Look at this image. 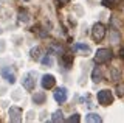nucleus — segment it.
<instances>
[{
  "instance_id": "15",
  "label": "nucleus",
  "mask_w": 124,
  "mask_h": 123,
  "mask_svg": "<svg viewBox=\"0 0 124 123\" xmlns=\"http://www.w3.org/2000/svg\"><path fill=\"white\" fill-rule=\"evenodd\" d=\"M19 22H22V24H28L30 22V16L26 11H19Z\"/></svg>"
},
{
  "instance_id": "4",
  "label": "nucleus",
  "mask_w": 124,
  "mask_h": 123,
  "mask_svg": "<svg viewBox=\"0 0 124 123\" xmlns=\"http://www.w3.org/2000/svg\"><path fill=\"white\" fill-rule=\"evenodd\" d=\"M110 58H112V53H110V50H108V48H99V50H96L95 62L102 64V62H107Z\"/></svg>"
},
{
  "instance_id": "2",
  "label": "nucleus",
  "mask_w": 124,
  "mask_h": 123,
  "mask_svg": "<svg viewBox=\"0 0 124 123\" xmlns=\"http://www.w3.org/2000/svg\"><path fill=\"white\" fill-rule=\"evenodd\" d=\"M98 103L102 106H107L110 103H113V94H112V90H108V89L99 90L98 92Z\"/></svg>"
},
{
  "instance_id": "3",
  "label": "nucleus",
  "mask_w": 124,
  "mask_h": 123,
  "mask_svg": "<svg viewBox=\"0 0 124 123\" xmlns=\"http://www.w3.org/2000/svg\"><path fill=\"white\" fill-rule=\"evenodd\" d=\"M92 36H93V39H95L96 42H101L106 37V26H104L102 24H95L93 25V28H92Z\"/></svg>"
},
{
  "instance_id": "16",
  "label": "nucleus",
  "mask_w": 124,
  "mask_h": 123,
  "mask_svg": "<svg viewBox=\"0 0 124 123\" xmlns=\"http://www.w3.org/2000/svg\"><path fill=\"white\" fill-rule=\"evenodd\" d=\"M62 111H56V112L53 114V117H51V122H54V123H57V122H62L64 120V117H62Z\"/></svg>"
},
{
  "instance_id": "18",
  "label": "nucleus",
  "mask_w": 124,
  "mask_h": 123,
  "mask_svg": "<svg viewBox=\"0 0 124 123\" xmlns=\"http://www.w3.org/2000/svg\"><path fill=\"white\" fill-rule=\"evenodd\" d=\"M67 122L68 123H79L81 122V115L79 114H73V115H70L67 118Z\"/></svg>"
},
{
  "instance_id": "13",
  "label": "nucleus",
  "mask_w": 124,
  "mask_h": 123,
  "mask_svg": "<svg viewBox=\"0 0 124 123\" xmlns=\"http://www.w3.org/2000/svg\"><path fill=\"white\" fill-rule=\"evenodd\" d=\"M30 56L33 58L34 61L36 59H40V47H33L30 50Z\"/></svg>"
},
{
  "instance_id": "12",
  "label": "nucleus",
  "mask_w": 124,
  "mask_h": 123,
  "mask_svg": "<svg viewBox=\"0 0 124 123\" xmlns=\"http://www.w3.org/2000/svg\"><path fill=\"white\" fill-rule=\"evenodd\" d=\"M44 101H45V94H44V92L34 94V97H33V103H36V105H42Z\"/></svg>"
},
{
  "instance_id": "20",
  "label": "nucleus",
  "mask_w": 124,
  "mask_h": 123,
  "mask_svg": "<svg viewBox=\"0 0 124 123\" xmlns=\"http://www.w3.org/2000/svg\"><path fill=\"white\" fill-rule=\"evenodd\" d=\"M59 2H64V3H65V2H67V0H59Z\"/></svg>"
},
{
  "instance_id": "5",
  "label": "nucleus",
  "mask_w": 124,
  "mask_h": 123,
  "mask_svg": "<svg viewBox=\"0 0 124 123\" xmlns=\"http://www.w3.org/2000/svg\"><path fill=\"white\" fill-rule=\"evenodd\" d=\"M2 78L5 79L6 83L14 84V83H16V73H14V69H11V67H3V69H2Z\"/></svg>"
},
{
  "instance_id": "14",
  "label": "nucleus",
  "mask_w": 124,
  "mask_h": 123,
  "mask_svg": "<svg viewBox=\"0 0 124 123\" xmlns=\"http://www.w3.org/2000/svg\"><path fill=\"white\" fill-rule=\"evenodd\" d=\"M92 79H93V83H99L101 79H102V75H101V70L98 67L95 69V70L92 72Z\"/></svg>"
},
{
  "instance_id": "11",
  "label": "nucleus",
  "mask_w": 124,
  "mask_h": 123,
  "mask_svg": "<svg viewBox=\"0 0 124 123\" xmlns=\"http://www.w3.org/2000/svg\"><path fill=\"white\" fill-rule=\"evenodd\" d=\"M40 62H42V66H45V67H53V64H54V59L50 55H46V56H44L40 59Z\"/></svg>"
},
{
  "instance_id": "6",
  "label": "nucleus",
  "mask_w": 124,
  "mask_h": 123,
  "mask_svg": "<svg viewBox=\"0 0 124 123\" xmlns=\"http://www.w3.org/2000/svg\"><path fill=\"white\" fill-rule=\"evenodd\" d=\"M68 98V90L65 89V87H57L56 90H54V100H56L57 103H65Z\"/></svg>"
},
{
  "instance_id": "19",
  "label": "nucleus",
  "mask_w": 124,
  "mask_h": 123,
  "mask_svg": "<svg viewBox=\"0 0 124 123\" xmlns=\"http://www.w3.org/2000/svg\"><path fill=\"white\" fill-rule=\"evenodd\" d=\"M70 66H71V59H70L68 56H64V67H65V69H68Z\"/></svg>"
},
{
  "instance_id": "17",
  "label": "nucleus",
  "mask_w": 124,
  "mask_h": 123,
  "mask_svg": "<svg viewBox=\"0 0 124 123\" xmlns=\"http://www.w3.org/2000/svg\"><path fill=\"white\" fill-rule=\"evenodd\" d=\"M48 50H50V53H62V52H64L62 47H61V45H57V44H51L48 47Z\"/></svg>"
},
{
  "instance_id": "10",
  "label": "nucleus",
  "mask_w": 124,
  "mask_h": 123,
  "mask_svg": "<svg viewBox=\"0 0 124 123\" xmlns=\"http://www.w3.org/2000/svg\"><path fill=\"white\" fill-rule=\"evenodd\" d=\"M85 122L87 123H101L102 118H101V115L96 114V112H88L85 115Z\"/></svg>"
},
{
  "instance_id": "7",
  "label": "nucleus",
  "mask_w": 124,
  "mask_h": 123,
  "mask_svg": "<svg viewBox=\"0 0 124 123\" xmlns=\"http://www.w3.org/2000/svg\"><path fill=\"white\" fill-rule=\"evenodd\" d=\"M40 84H42V87H44V89H51V87H54V84H56V78H54L53 75L46 73V75L42 76Z\"/></svg>"
},
{
  "instance_id": "1",
  "label": "nucleus",
  "mask_w": 124,
  "mask_h": 123,
  "mask_svg": "<svg viewBox=\"0 0 124 123\" xmlns=\"http://www.w3.org/2000/svg\"><path fill=\"white\" fill-rule=\"evenodd\" d=\"M36 76H37V73L34 70L26 72V73L22 76V86L25 87L26 90H33L34 87H36Z\"/></svg>"
},
{
  "instance_id": "8",
  "label": "nucleus",
  "mask_w": 124,
  "mask_h": 123,
  "mask_svg": "<svg viewBox=\"0 0 124 123\" xmlns=\"http://www.w3.org/2000/svg\"><path fill=\"white\" fill-rule=\"evenodd\" d=\"M73 50H75V52H81V55H84V56H88L92 53L90 45L84 44V42H76V44L73 45Z\"/></svg>"
},
{
  "instance_id": "9",
  "label": "nucleus",
  "mask_w": 124,
  "mask_h": 123,
  "mask_svg": "<svg viewBox=\"0 0 124 123\" xmlns=\"http://www.w3.org/2000/svg\"><path fill=\"white\" fill-rule=\"evenodd\" d=\"M8 114H9V120H11V122H14V123L22 122V111L19 109V107H16V106L9 107Z\"/></svg>"
}]
</instances>
